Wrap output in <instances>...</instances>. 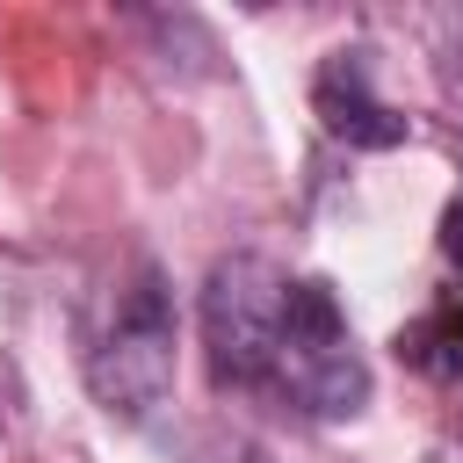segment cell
I'll return each mask as SVG.
<instances>
[{"instance_id": "ba28073f", "label": "cell", "mask_w": 463, "mask_h": 463, "mask_svg": "<svg viewBox=\"0 0 463 463\" xmlns=\"http://www.w3.org/2000/svg\"><path fill=\"white\" fill-rule=\"evenodd\" d=\"M246 463H268V456H260V449H246Z\"/></svg>"}, {"instance_id": "7a4b0ae2", "label": "cell", "mask_w": 463, "mask_h": 463, "mask_svg": "<svg viewBox=\"0 0 463 463\" xmlns=\"http://www.w3.org/2000/svg\"><path fill=\"white\" fill-rule=\"evenodd\" d=\"M282 311L289 275L268 253H217L203 275V347L210 376L232 391H260L282 369Z\"/></svg>"}, {"instance_id": "5b68a950", "label": "cell", "mask_w": 463, "mask_h": 463, "mask_svg": "<svg viewBox=\"0 0 463 463\" xmlns=\"http://www.w3.org/2000/svg\"><path fill=\"white\" fill-rule=\"evenodd\" d=\"M333 347H347V311H340V297H333V282H289V311H282V369H297V362H318V354H333ZM282 369H275V383H282Z\"/></svg>"}, {"instance_id": "8992f818", "label": "cell", "mask_w": 463, "mask_h": 463, "mask_svg": "<svg viewBox=\"0 0 463 463\" xmlns=\"http://www.w3.org/2000/svg\"><path fill=\"white\" fill-rule=\"evenodd\" d=\"M398 362L405 369H420V376H463V318L441 304V311H427V318H412V326H398Z\"/></svg>"}, {"instance_id": "3957f363", "label": "cell", "mask_w": 463, "mask_h": 463, "mask_svg": "<svg viewBox=\"0 0 463 463\" xmlns=\"http://www.w3.org/2000/svg\"><path fill=\"white\" fill-rule=\"evenodd\" d=\"M311 109L354 152H398L405 145V116L391 101H376V87H369V51H333L311 80Z\"/></svg>"}, {"instance_id": "52a82bcc", "label": "cell", "mask_w": 463, "mask_h": 463, "mask_svg": "<svg viewBox=\"0 0 463 463\" xmlns=\"http://www.w3.org/2000/svg\"><path fill=\"white\" fill-rule=\"evenodd\" d=\"M441 253H449V268L463 275V203H449V210H441Z\"/></svg>"}, {"instance_id": "6da1fadb", "label": "cell", "mask_w": 463, "mask_h": 463, "mask_svg": "<svg viewBox=\"0 0 463 463\" xmlns=\"http://www.w3.org/2000/svg\"><path fill=\"white\" fill-rule=\"evenodd\" d=\"M174 289H166V268L152 253H130L123 275L109 282V318L87 347V383L94 398L116 412V420H145L166 405L174 391Z\"/></svg>"}, {"instance_id": "277c9868", "label": "cell", "mask_w": 463, "mask_h": 463, "mask_svg": "<svg viewBox=\"0 0 463 463\" xmlns=\"http://www.w3.org/2000/svg\"><path fill=\"white\" fill-rule=\"evenodd\" d=\"M282 391H289L311 420H354V412L369 405V362H362L354 347H333V354H318V362L282 369Z\"/></svg>"}]
</instances>
